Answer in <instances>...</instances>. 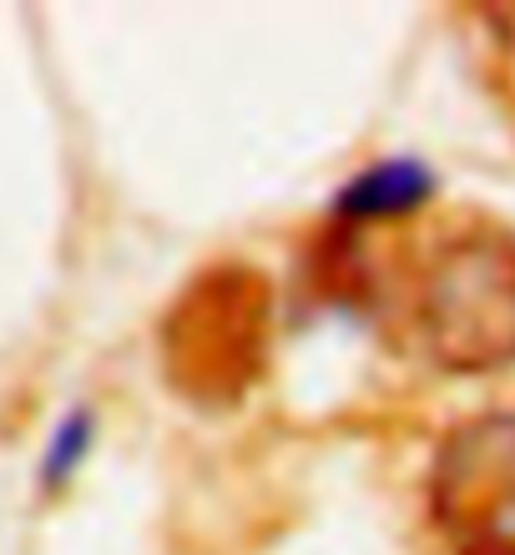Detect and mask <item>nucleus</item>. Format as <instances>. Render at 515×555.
I'll return each mask as SVG.
<instances>
[{
  "mask_svg": "<svg viewBox=\"0 0 515 555\" xmlns=\"http://www.w3.org/2000/svg\"><path fill=\"white\" fill-rule=\"evenodd\" d=\"M279 288L248 258H218L172 293L157 323V364L172 399L197 414H237L273 374Z\"/></svg>",
  "mask_w": 515,
  "mask_h": 555,
  "instance_id": "f257e3e1",
  "label": "nucleus"
},
{
  "mask_svg": "<svg viewBox=\"0 0 515 555\" xmlns=\"http://www.w3.org/2000/svg\"><path fill=\"white\" fill-rule=\"evenodd\" d=\"M410 328L429 364L460 379L515 364V222L495 212L440 222L410 278Z\"/></svg>",
  "mask_w": 515,
  "mask_h": 555,
  "instance_id": "f03ea898",
  "label": "nucleus"
},
{
  "mask_svg": "<svg viewBox=\"0 0 515 555\" xmlns=\"http://www.w3.org/2000/svg\"><path fill=\"white\" fill-rule=\"evenodd\" d=\"M425 500L450 555H515V410H480L445 429Z\"/></svg>",
  "mask_w": 515,
  "mask_h": 555,
  "instance_id": "7ed1b4c3",
  "label": "nucleus"
},
{
  "mask_svg": "<svg viewBox=\"0 0 515 555\" xmlns=\"http://www.w3.org/2000/svg\"><path fill=\"white\" fill-rule=\"evenodd\" d=\"M435 197H440V177L425 157H379L344 177V188L329 203V228L359 237L379 222L420 218Z\"/></svg>",
  "mask_w": 515,
  "mask_h": 555,
  "instance_id": "20e7f679",
  "label": "nucleus"
},
{
  "mask_svg": "<svg viewBox=\"0 0 515 555\" xmlns=\"http://www.w3.org/2000/svg\"><path fill=\"white\" fill-rule=\"evenodd\" d=\"M91 444H96V410L91 404H72V410L51 424V435H46L41 465H36L41 490H66L81 475V465H87Z\"/></svg>",
  "mask_w": 515,
  "mask_h": 555,
  "instance_id": "39448f33",
  "label": "nucleus"
}]
</instances>
